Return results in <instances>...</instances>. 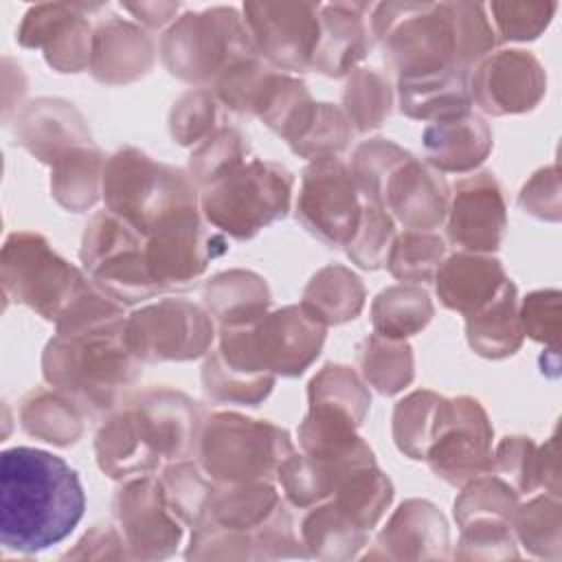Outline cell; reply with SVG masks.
<instances>
[{
	"label": "cell",
	"mask_w": 562,
	"mask_h": 562,
	"mask_svg": "<svg viewBox=\"0 0 562 562\" xmlns=\"http://www.w3.org/2000/svg\"><path fill=\"white\" fill-rule=\"evenodd\" d=\"M123 305L94 283L55 323L57 334L42 353V375L83 415L112 411L132 386L143 362L125 345Z\"/></svg>",
	"instance_id": "obj_1"
},
{
	"label": "cell",
	"mask_w": 562,
	"mask_h": 562,
	"mask_svg": "<svg viewBox=\"0 0 562 562\" xmlns=\"http://www.w3.org/2000/svg\"><path fill=\"white\" fill-rule=\"evenodd\" d=\"M86 509L75 468L61 457L15 446L0 454V542L4 551L37 553L72 533Z\"/></svg>",
	"instance_id": "obj_2"
},
{
	"label": "cell",
	"mask_w": 562,
	"mask_h": 562,
	"mask_svg": "<svg viewBox=\"0 0 562 562\" xmlns=\"http://www.w3.org/2000/svg\"><path fill=\"white\" fill-rule=\"evenodd\" d=\"M101 195L105 209L143 237L165 217L200 204L189 173L158 162L136 147H123L105 158Z\"/></svg>",
	"instance_id": "obj_3"
},
{
	"label": "cell",
	"mask_w": 562,
	"mask_h": 562,
	"mask_svg": "<svg viewBox=\"0 0 562 562\" xmlns=\"http://www.w3.org/2000/svg\"><path fill=\"white\" fill-rule=\"evenodd\" d=\"M158 53L173 77L204 88L233 64L257 55L244 15L224 4L180 15L160 37Z\"/></svg>",
	"instance_id": "obj_4"
},
{
	"label": "cell",
	"mask_w": 562,
	"mask_h": 562,
	"mask_svg": "<svg viewBox=\"0 0 562 562\" xmlns=\"http://www.w3.org/2000/svg\"><path fill=\"white\" fill-rule=\"evenodd\" d=\"M198 463L215 485L270 481L294 452L288 430L239 413H213L198 435Z\"/></svg>",
	"instance_id": "obj_5"
},
{
	"label": "cell",
	"mask_w": 562,
	"mask_h": 562,
	"mask_svg": "<svg viewBox=\"0 0 562 562\" xmlns=\"http://www.w3.org/2000/svg\"><path fill=\"white\" fill-rule=\"evenodd\" d=\"M292 187L290 169L252 158L206 184L200 193V211L213 228L246 241L288 215Z\"/></svg>",
	"instance_id": "obj_6"
},
{
	"label": "cell",
	"mask_w": 562,
	"mask_h": 562,
	"mask_svg": "<svg viewBox=\"0 0 562 562\" xmlns=\"http://www.w3.org/2000/svg\"><path fill=\"white\" fill-rule=\"evenodd\" d=\"M0 281L7 299L57 323L72 301L92 283L88 274L70 266L53 246L33 231H15L0 255Z\"/></svg>",
	"instance_id": "obj_7"
},
{
	"label": "cell",
	"mask_w": 562,
	"mask_h": 562,
	"mask_svg": "<svg viewBox=\"0 0 562 562\" xmlns=\"http://www.w3.org/2000/svg\"><path fill=\"white\" fill-rule=\"evenodd\" d=\"M79 259L90 281L121 305L160 294L145 263V237L110 211L86 224Z\"/></svg>",
	"instance_id": "obj_8"
},
{
	"label": "cell",
	"mask_w": 562,
	"mask_h": 562,
	"mask_svg": "<svg viewBox=\"0 0 562 562\" xmlns=\"http://www.w3.org/2000/svg\"><path fill=\"white\" fill-rule=\"evenodd\" d=\"M125 345L140 362L195 360L215 338L211 314L184 299H162L125 318Z\"/></svg>",
	"instance_id": "obj_9"
},
{
	"label": "cell",
	"mask_w": 562,
	"mask_h": 562,
	"mask_svg": "<svg viewBox=\"0 0 562 562\" xmlns=\"http://www.w3.org/2000/svg\"><path fill=\"white\" fill-rule=\"evenodd\" d=\"M226 250V239L206 228L198 209L165 217L145 237V263L160 292L193 288L209 263Z\"/></svg>",
	"instance_id": "obj_10"
},
{
	"label": "cell",
	"mask_w": 562,
	"mask_h": 562,
	"mask_svg": "<svg viewBox=\"0 0 562 562\" xmlns=\"http://www.w3.org/2000/svg\"><path fill=\"white\" fill-rule=\"evenodd\" d=\"M492 437L494 430L487 413L474 397H443L424 459L437 479L463 487L468 481L494 472Z\"/></svg>",
	"instance_id": "obj_11"
},
{
	"label": "cell",
	"mask_w": 562,
	"mask_h": 562,
	"mask_svg": "<svg viewBox=\"0 0 562 562\" xmlns=\"http://www.w3.org/2000/svg\"><path fill=\"white\" fill-rule=\"evenodd\" d=\"M362 206L349 165L340 158L316 160L303 169L294 215L327 248H345L351 241Z\"/></svg>",
	"instance_id": "obj_12"
},
{
	"label": "cell",
	"mask_w": 562,
	"mask_h": 562,
	"mask_svg": "<svg viewBox=\"0 0 562 562\" xmlns=\"http://www.w3.org/2000/svg\"><path fill=\"white\" fill-rule=\"evenodd\" d=\"M321 2H244L241 15L257 55L274 70L305 72L318 44Z\"/></svg>",
	"instance_id": "obj_13"
},
{
	"label": "cell",
	"mask_w": 562,
	"mask_h": 562,
	"mask_svg": "<svg viewBox=\"0 0 562 562\" xmlns=\"http://www.w3.org/2000/svg\"><path fill=\"white\" fill-rule=\"evenodd\" d=\"M108 4L86 2H40L33 4L15 40L24 48H40L46 64L57 72H81L90 68L94 26L88 18L105 11Z\"/></svg>",
	"instance_id": "obj_14"
},
{
	"label": "cell",
	"mask_w": 562,
	"mask_h": 562,
	"mask_svg": "<svg viewBox=\"0 0 562 562\" xmlns=\"http://www.w3.org/2000/svg\"><path fill=\"white\" fill-rule=\"evenodd\" d=\"M114 516L130 558H167L182 540V520L169 507L156 476L143 474L123 483L114 496Z\"/></svg>",
	"instance_id": "obj_15"
},
{
	"label": "cell",
	"mask_w": 562,
	"mask_h": 562,
	"mask_svg": "<svg viewBox=\"0 0 562 562\" xmlns=\"http://www.w3.org/2000/svg\"><path fill=\"white\" fill-rule=\"evenodd\" d=\"M468 83L472 103L494 116L529 112L547 90L544 68L520 48L490 53L472 68Z\"/></svg>",
	"instance_id": "obj_16"
},
{
	"label": "cell",
	"mask_w": 562,
	"mask_h": 562,
	"mask_svg": "<svg viewBox=\"0 0 562 562\" xmlns=\"http://www.w3.org/2000/svg\"><path fill=\"white\" fill-rule=\"evenodd\" d=\"M448 239L465 252H492L501 246L507 228L505 200L490 171L459 178L446 213Z\"/></svg>",
	"instance_id": "obj_17"
},
{
	"label": "cell",
	"mask_w": 562,
	"mask_h": 562,
	"mask_svg": "<svg viewBox=\"0 0 562 562\" xmlns=\"http://www.w3.org/2000/svg\"><path fill=\"white\" fill-rule=\"evenodd\" d=\"M325 329L301 303L266 312L255 323V345L263 369L283 378L301 375L318 358Z\"/></svg>",
	"instance_id": "obj_18"
},
{
	"label": "cell",
	"mask_w": 562,
	"mask_h": 562,
	"mask_svg": "<svg viewBox=\"0 0 562 562\" xmlns=\"http://www.w3.org/2000/svg\"><path fill=\"white\" fill-rule=\"evenodd\" d=\"M147 448L162 461L187 459L198 443L200 413L195 402L173 389H147L130 404Z\"/></svg>",
	"instance_id": "obj_19"
},
{
	"label": "cell",
	"mask_w": 562,
	"mask_h": 562,
	"mask_svg": "<svg viewBox=\"0 0 562 562\" xmlns=\"http://www.w3.org/2000/svg\"><path fill=\"white\" fill-rule=\"evenodd\" d=\"M13 138L15 145L24 147L48 167L75 147L92 143L81 112L68 101L50 97L35 99L20 110L13 125Z\"/></svg>",
	"instance_id": "obj_20"
},
{
	"label": "cell",
	"mask_w": 562,
	"mask_h": 562,
	"mask_svg": "<svg viewBox=\"0 0 562 562\" xmlns=\"http://www.w3.org/2000/svg\"><path fill=\"white\" fill-rule=\"evenodd\" d=\"M371 9V2L321 4V33L310 70L327 77H347L356 70L373 46Z\"/></svg>",
	"instance_id": "obj_21"
},
{
	"label": "cell",
	"mask_w": 562,
	"mask_h": 562,
	"mask_svg": "<svg viewBox=\"0 0 562 562\" xmlns=\"http://www.w3.org/2000/svg\"><path fill=\"white\" fill-rule=\"evenodd\" d=\"M450 191L443 176L430 165L408 158L384 184L380 209L413 231H435L448 213Z\"/></svg>",
	"instance_id": "obj_22"
},
{
	"label": "cell",
	"mask_w": 562,
	"mask_h": 562,
	"mask_svg": "<svg viewBox=\"0 0 562 562\" xmlns=\"http://www.w3.org/2000/svg\"><path fill=\"white\" fill-rule=\"evenodd\" d=\"M154 57L156 44L145 29L119 15H108L94 26L88 70L99 83L119 86L143 77Z\"/></svg>",
	"instance_id": "obj_23"
},
{
	"label": "cell",
	"mask_w": 562,
	"mask_h": 562,
	"mask_svg": "<svg viewBox=\"0 0 562 562\" xmlns=\"http://www.w3.org/2000/svg\"><path fill=\"white\" fill-rule=\"evenodd\" d=\"M432 279L441 305L470 316L494 299L507 274L496 257L461 250L443 259Z\"/></svg>",
	"instance_id": "obj_24"
},
{
	"label": "cell",
	"mask_w": 562,
	"mask_h": 562,
	"mask_svg": "<svg viewBox=\"0 0 562 562\" xmlns=\"http://www.w3.org/2000/svg\"><path fill=\"white\" fill-rule=\"evenodd\" d=\"M422 140L428 165L439 173H470L492 151V130L472 112L432 121Z\"/></svg>",
	"instance_id": "obj_25"
},
{
	"label": "cell",
	"mask_w": 562,
	"mask_h": 562,
	"mask_svg": "<svg viewBox=\"0 0 562 562\" xmlns=\"http://www.w3.org/2000/svg\"><path fill=\"white\" fill-rule=\"evenodd\" d=\"M375 544L384 558H446L448 525L432 503L411 498L395 509Z\"/></svg>",
	"instance_id": "obj_26"
},
{
	"label": "cell",
	"mask_w": 562,
	"mask_h": 562,
	"mask_svg": "<svg viewBox=\"0 0 562 562\" xmlns=\"http://www.w3.org/2000/svg\"><path fill=\"white\" fill-rule=\"evenodd\" d=\"M94 454L101 472L110 479L143 476L162 465L143 441L130 406L101 424L94 437Z\"/></svg>",
	"instance_id": "obj_27"
},
{
	"label": "cell",
	"mask_w": 562,
	"mask_h": 562,
	"mask_svg": "<svg viewBox=\"0 0 562 562\" xmlns=\"http://www.w3.org/2000/svg\"><path fill=\"white\" fill-rule=\"evenodd\" d=\"M465 336L474 353L490 360H501L518 351L525 334L512 279L479 312L465 316Z\"/></svg>",
	"instance_id": "obj_28"
},
{
	"label": "cell",
	"mask_w": 562,
	"mask_h": 562,
	"mask_svg": "<svg viewBox=\"0 0 562 562\" xmlns=\"http://www.w3.org/2000/svg\"><path fill=\"white\" fill-rule=\"evenodd\" d=\"M468 72L448 70L439 75L397 79V103L402 114L419 121H439L470 112Z\"/></svg>",
	"instance_id": "obj_29"
},
{
	"label": "cell",
	"mask_w": 562,
	"mask_h": 562,
	"mask_svg": "<svg viewBox=\"0 0 562 562\" xmlns=\"http://www.w3.org/2000/svg\"><path fill=\"white\" fill-rule=\"evenodd\" d=\"M283 138L296 156L316 162L338 158L353 138V125L342 108L312 101Z\"/></svg>",
	"instance_id": "obj_30"
},
{
	"label": "cell",
	"mask_w": 562,
	"mask_h": 562,
	"mask_svg": "<svg viewBox=\"0 0 562 562\" xmlns=\"http://www.w3.org/2000/svg\"><path fill=\"white\" fill-rule=\"evenodd\" d=\"M303 310L327 325H342L364 307V285L356 272L340 263L321 268L303 290Z\"/></svg>",
	"instance_id": "obj_31"
},
{
	"label": "cell",
	"mask_w": 562,
	"mask_h": 562,
	"mask_svg": "<svg viewBox=\"0 0 562 562\" xmlns=\"http://www.w3.org/2000/svg\"><path fill=\"white\" fill-rule=\"evenodd\" d=\"M20 426L26 435L66 448L83 435V413L55 389L37 386L20 400Z\"/></svg>",
	"instance_id": "obj_32"
},
{
	"label": "cell",
	"mask_w": 562,
	"mask_h": 562,
	"mask_svg": "<svg viewBox=\"0 0 562 562\" xmlns=\"http://www.w3.org/2000/svg\"><path fill=\"white\" fill-rule=\"evenodd\" d=\"M329 501L345 518L369 533L393 501V483L375 461L362 463L338 479Z\"/></svg>",
	"instance_id": "obj_33"
},
{
	"label": "cell",
	"mask_w": 562,
	"mask_h": 562,
	"mask_svg": "<svg viewBox=\"0 0 562 562\" xmlns=\"http://www.w3.org/2000/svg\"><path fill=\"white\" fill-rule=\"evenodd\" d=\"M105 156L94 143L79 145L50 167V193L70 213L94 206L101 193Z\"/></svg>",
	"instance_id": "obj_34"
},
{
	"label": "cell",
	"mask_w": 562,
	"mask_h": 562,
	"mask_svg": "<svg viewBox=\"0 0 562 562\" xmlns=\"http://www.w3.org/2000/svg\"><path fill=\"white\" fill-rule=\"evenodd\" d=\"M204 305L211 316L224 323L255 318L268 312L270 290L266 279L250 270L220 272L204 285Z\"/></svg>",
	"instance_id": "obj_35"
},
{
	"label": "cell",
	"mask_w": 562,
	"mask_h": 562,
	"mask_svg": "<svg viewBox=\"0 0 562 562\" xmlns=\"http://www.w3.org/2000/svg\"><path fill=\"white\" fill-rule=\"evenodd\" d=\"M435 314L428 292L415 283H400L382 290L371 303L375 334L404 340L422 331Z\"/></svg>",
	"instance_id": "obj_36"
},
{
	"label": "cell",
	"mask_w": 562,
	"mask_h": 562,
	"mask_svg": "<svg viewBox=\"0 0 562 562\" xmlns=\"http://www.w3.org/2000/svg\"><path fill=\"white\" fill-rule=\"evenodd\" d=\"M358 362L362 378L382 395H395L413 382L415 360L406 340L384 338L380 334L367 336L358 347Z\"/></svg>",
	"instance_id": "obj_37"
},
{
	"label": "cell",
	"mask_w": 562,
	"mask_h": 562,
	"mask_svg": "<svg viewBox=\"0 0 562 562\" xmlns=\"http://www.w3.org/2000/svg\"><path fill=\"white\" fill-rule=\"evenodd\" d=\"M301 536L307 547V555L325 560L353 558L369 540V533L345 518L329 498L303 518Z\"/></svg>",
	"instance_id": "obj_38"
},
{
	"label": "cell",
	"mask_w": 562,
	"mask_h": 562,
	"mask_svg": "<svg viewBox=\"0 0 562 562\" xmlns=\"http://www.w3.org/2000/svg\"><path fill=\"white\" fill-rule=\"evenodd\" d=\"M393 105V88L386 75L375 68H356L347 75L342 92V110L353 132L367 134L378 130Z\"/></svg>",
	"instance_id": "obj_39"
},
{
	"label": "cell",
	"mask_w": 562,
	"mask_h": 562,
	"mask_svg": "<svg viewBox=\"0 0 562 562\" xmlns=\"http://www.w3.org/2000/svg\"><path fill=\"white\" fill-rule=\"evenodd\" d=\"M310 103V90L301 79L270 68L257 90L250 114L283 138Z\"/></svg>",
	"instance_id": "obj_40"
},
{
	"label": "cell",
	"mask_w": 562,
	"mask_h": 562,
	"mask_svg": "<svg viewBox=\"0 0 562 562\" xmlns=\"http://www.w3.org/2000/svg\"><path fill=\"white\" fill-rule=\"evenodd\" d=\"M356 468V465H353ZM351 470V468H347ZM310 454L292 452L277 470L285 498L296 507H312L331 498L338 479L347 472Z\"/></svg>",
	"instance_id": "obj_41"
},
{
	"label": "cell",
	"mask_w": 562,
	"mask_h": 562,
	"mask_svg": "<svg viewBox=\"0 0 562 562\" xmlns=\"http://www.w3.org/2000/svg\"><path fill=\"white\" fill-rule=\"evenodd\" d=\"M443 397L435 391H413L402 397L393 411V439L400 452L411 459H424L432 441Z\"/></svg>",
	"instance_id": "obj_42"
},
{
	"label": "cell",
	"mask_w": 562,
	"mask_h": 562,
	"mask_svg": "<svg viewBox=\"0 0 562 562\" xmlns=\"http://www.w3.org/2000/svg\"><path fill=\"white\" fill-rule=\"evenodd\" d=\"M446 244L432 231H404L395 235L386 257V270L402 283L430 281L443 261Z\"/></svg>",
	"instance_id": "obj_43"
},
{
	"label": "cell",
	"mask_w": 562,
	"mask_h": 562,
	"mask_svg": "<svg viewBox=\"0 0 562 562\" xmlns=\"http://www.w3.org/2000/svg\"><path fill=\"white\" fill-rule=\"evenodd\" d=\"M518 507V492L494 472L481 474L463 485L454 501V520L459 527L472 520H507L512 522Z\"/></svg>",
	"instance_id": "obj_44"
},
{
	"label": "cell",
	"mask_w": 562,
	"mask_h": 562,
	"mask_svg": "<svg viewBox=\"0 0 562 562\" xmlns=\"http://www.w3.org/2000/svg\"><path fill=\"white\" fill-rule=\"evenodd\" d=\"M413 154L389 138H371L356 147L349 171L364 202L380 206V198L391 173Z\"/></svg>",
	"instance_id": "obj_45"
},
{
	"label": "cell",
	"mask_w": 562,
	"mask_h": 562,
	"mask_svg": "<svg viewBox=\"0 0 562 562\" xmlns=\"http://www.w3.org/2000/svg\"><path fill=\"white\" fill-rule=\"evenodd\" d=\"M250 147L237 127H217L206 136L189 158V176L195 187H206L246 162Z\"/></svg>",
	"instance_id": "obj_46"
},
{
	"label": "cell",
	"mask_w": 562,
	"mask_h": 562,
	"mask_svg": "<svg viewBox=\"0 0 562 562\" xmlns=\"http://www.w3.org/2000/svg\"><path fill=\"white\" fill-rule=\"evenodd\" d=\"M160 483L173 514L189 525L198 522L215 490V483L204 474L200 463H193L189 459H178L169 463L162 470Z\"/></svg>",
	"instance_id": "obj_47"
},
{
	"label": "cell",
	"mask_w": 562,
	"mask_h": 562,
	"mask_svg": "<svg viewBox=\"0 0 562 562\" xmlns=\"http://www.w3.org/2000/svg\"><path fill=\"white\" fill-rule=\"evenodd\" d=\"M310 404H331L347 411L360 424L371 406V395L358 373L347 364H325L307 384Z\"/></svg>",
	"instance_id": "obj_48"
},
{
	"label": "cell",
	"mask_w": 562,
	"mask_h": 562,
	"mask_svg": "<svg viewBox=\"0 0 562 562\" xmlns=\"http://www.w3.org/2000/svg\"><path fill=\"white\" fill-rule=\"evenodd\" d=\"M220 101L209 88L184 92L169 112V132L178 145H200L217 127Z\"/></svg>",
	"instance_id": "obj_49"
},
{
	"label": "cell",
	"mask_w": 562,
	"mask_h": 562,
	"mask_svg": "<svg viewBox=\"0 0 562 562\" xmlns=\"http://www.w3.org/2000/svg\"><path fill=\"white\" fill-rule=\"evenodd\" d=\"M393 239H395L393 217L384 209L364 202L358 231L351 237V241L345 246V250L356 266L364 270H378L386 263Z\"/></svg>",
	"instance_id": "obj_50"
},
{
	"label": "cell",
	"mask_w": 562,
	"mask_h": 562,
	"mask_svg": "<svg viewBox=\"0 0 562 562\" xmlns=\"http://www.w3.org/2000/svg\"><path fill=\"white\" fill-rule=\"evenodd\" d=\"M494 33L507 42L536 40L558 11V2H490Z\"/></svg>",
	"instance_id": "obj_51"
},
{
	"label": "cell",
	"mask_w": 562,
	"mask_h": 562,
	"mask_svg": "<svg viewBox=\"0 0 562 562\" xmlns=\"http://www.w3.org/2000/svg\"><path fill=\"white\" fill-rule=\"evenodd\" d=\"M494 472L518 492L527 494L538 487V450L529 437H505L492 452Z\"/></svg>",
	"instance_id": "obj_52"
},
{
	"label": "cell",
	"mask_w": 562,
	"mask_h": 562,
	"mask_svg": "<svg viewBox=\"0 0 562 562\" xmlns=\"http://www.w3.org/2000/svg\"><path fill=\"white\" fill-rule=\"evenodd\" d=\"M520 325L522 334L538 342L551 345V349H558V334H560V294L555 290H540L525 296L520 310Z\"/></svg>",
	"instance_id": "obj_53"
},
{
	"label": "cell",
	"mask_w": 562,
	"mask_h": 562,
	"mask_svg": "<svg viewBox=\"0 0 562 562\" xmlns=\"http://www.w3.org/2000/svg\"><path fill=\"white\" fill-rule=\"evenodd\" d=\"M512 522L518 531L520 542L529 547L533 553L544 555V542H547L544 527H560V505L555 498L538 496L531 503L516 507Z\"/></svg>",
	"instance_id": "obj_54"
},
{
	"label": "cell",
	"mask_w": 562,
	"mask_h": 562,
	"mask_svg": "<svg viewBox=\"0 0 562 562\" xmlns=\"http://www.w3.org/2000/svg\"><path fill=\"white\" fill-rule=\"evenodd\" d=\"M558 180V169L555 167H549V169H542L538 171L520 191L518 195V204L520 209H525V213L533 215V217H540V220H558L560 217V209L551 206L547 202V187Z\"/></svg>",
	"instance_id": "obj_55"
},
{
	"label": "cell",
	"mask_w": 562,
	"mask_h": 562,
	"mask_svg": "<svg viewBox=\"0 0 562 562\" xmlns=\"http://www.w3.org/2000/svg\"><path fill=\"white\" fill-rule=\"evenodd\" d=\"M121 9L132 13L147 29H162L165 24L176 22V15L182 9V4L180 2H125L121 4Z\"/></svg>",
	"instance_id": "obj_56"
}]
</instances>
